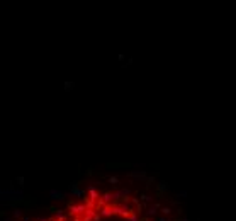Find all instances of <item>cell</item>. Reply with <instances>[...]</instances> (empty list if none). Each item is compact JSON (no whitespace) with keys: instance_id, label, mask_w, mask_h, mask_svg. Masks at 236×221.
I'll list each match as a JSON object with an SVG mask.
<instances>
[{"instance_id":"cell-1","label":"cell","mask_w":236,"mask_h":221,"mask_svg":"<svg viewBox=\"0 0 236 221\" xmlns=\"http://www.w3.org/2000/svg\"><path fill=\"white\" fill-rule=\"evenodd\" d=\"M24 199V192L15 189H2L0 191V201H21Z\"/></svg>"},{"instance_id":"cell-2","label":"cell","mask_w":236,"mask_h":221,"mask_svg":"<svg viewBox=\"0 0 236 221\" xmlns=\"http://www.w3.org/2000/svg\"><path fill=\"white\" fill-rule=\"evenodd\" d=\"M49 196H51V199H55V201H61L65 197V194L61 191H58V189H51V191H49Z\"/></svg>"},{"instance_id":"cell-3","label":"cell","mask_w":236,"mask_h":221,"mask_svg":"<svg viewBox=\"0 0 236 221\" xmlns=\"http://www.w3.org/2000/svg\"><path fill=\"white\" fill-rule=\"evenodd\" d=\"M100 214L102 216H112V206H105V208H102V211H100Z\"/></svg>"},{"instance_id":"cell-4","label":"cell","mask_w":236,"mask_h":221,"mask_svg":"<svg viewBox=\"0 0 236 221\" xmlns=\"http://www.w3.org/2000/svg\"><path fill=\"white\" fill-rule=\"evenodd\" d=\"M129 177H134V179H146V173H145V172H129Z\"/></svg>"},{"instance_id":"cell-5","label":"cell","mask_w":236,"mask_h":221,"mask_svg":"<svg viewBox=\"0 0 236 221\" xmlns=\"http://www.w3.org/2000/svg\"><path fill=\"white\" fill-rule=\"evenodd\" d=\"M88 194H90V201H94V203L99 199V194H97V191H95L94 187H90V189H88Z\"/></svg>"},{"instance_id":"cell-6","label":"cell","mask_w":236,"mask_h":221,"mask_svg":"<svg viewBox=\"0 0 236 221\" xmlns=\"http://www.w3.org/2000/svg\"><path fill=\"white\" fill-rule=\"evenodd\" d=\"M158 208H160V204H153V206H150L148 214H150V216H155V214H156V211H158Z\"/></svg>"},{"instance_id":"cell-7","label":"cell","mask_w":236,"mask_h":221,"mask_svg":"<svg viewBox=\"0 0 236 221\" xmlns=\"http://www.w3.org/2000/svg\"><path fill=\"white\" fill-rule=\"evenodd\" d=\"M158 191H160V192L168 191V184H167V182H160V184H158Z\"/></svg>"},{"instance_id":"cell-8","label":"cell","mask_w":236,"mask_h":221,"mask_svg":"<svg viewBox=\"0 0 236 221\" xmlns=\"http://www.w3.org/2000/svg\"><path fill=\"white\" fill-rule=\"evenodd\" d=\"M129 221H139V218L136 216V214H134V213H131V214H129V218H128Z\"/></svg>"},{"instance_id":"cell-9","label":"cell","mask_w":236,"mask_h":221,"mask_svg":"<svg viewBox=\"0 0 236 221\" xmlns=\"http://www.w3.org/2000/svg\"><path fill=\"white\" fill-rule=\"evenodd\" d=\"M161 213L167 216V214H170V213H172V209H170V208H163V209H161Z\"/></svg>"},{"instance_id":"cell-10","label":"cell","mask_w":236,"mask_h":221,"mask_svg":"<svg viewBox=\"0 0 236 221\" xmlns=\"http://www.w3.org/2000/svg\"><path fill=\"white\" fill-rule=\"evenodd\" d=\"M109 182H111V184H116V182H117V177H111V179H109Z\"/></svg>"},{"instance_id":"cell-11","label":"cell","mask_w":236,"mask_h":221,"mask_svg":"<svg viewBox=\"0 0 236 221\" xmlns=\"http://www.w3.org/2000/svg\"><path fill=\"white\" fill-rule=\"evenodd\" d=\"M158 221H167V218H160V219Z\"/></svg>"},{"instance_id":"cell-12","label":"cell","mask_w":236,"mask_h":221,"mask_svg":"<svg viewBox=\"0 0 236 221\" xmlns=\"http://www.w3.org/2000/svg\"><path fill=\"white\" fill-rule=\"evenodd\" d=\"M180 221H190V219H180Z\"/></svg>"}]
</instances>
